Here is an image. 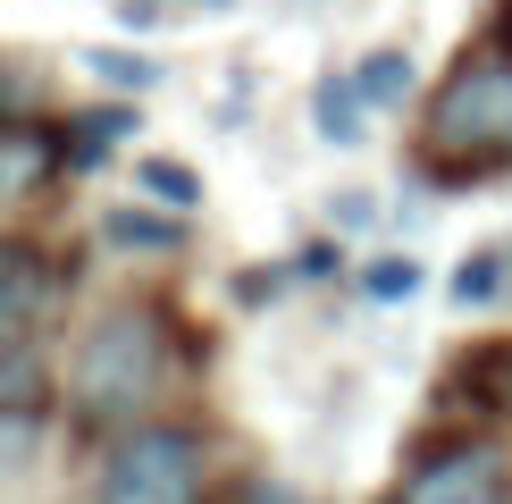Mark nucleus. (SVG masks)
Listing matches in <instances>:
<instances>
[{
	"instance_id": "nucleus-1",
	"label": "nucleus",
	"mask_w": 512,
	"mask_h": 504,
	"mask_svg": "<svg viewBox=\"0 0 512 504\" xmlns=\"http://www.w3.org/2000/svg\"><path fill=\"white\" fill-rule=\"evenodd\" d=\"M429 152L445 177H487L512 160V51H462L429 101Z\"/></svg>"
},
{
	"instance_id": "nucleus-2",
	"label": "nucleus",
	"mask_w": 512,
	"mask_h": 504,
	"mask_svg": "<svg viewBox=\"0 0 512 504\" xmlns=\"http://www.w3.org/2000/svg\"><path fill=\"white\" fill-rule=\"evenodd\" d=\"M202 496V437L177 420L126 429L101 462V504H194Z\"/></svg>"
},
{
	"instance_id": "nucleus-3",
	"label": "nucleus",
	"mask_w": 512,
	"mask_h": 504,
	"mask_svg": "<svg viewBox=\"0 0 512 504\" xmlns=\"http://www.w3.org/2000/svg\"><path fill=\"white\" fill-rule=\"evenodd\" d=\"M152 378H160V328L143 311L93 320V336L76 353V404L84 412H135L152 395Z\"/></svg>"
},
{
	"instance_id": "nucleus-4",
	"label": "nucleus",
	"mask_w": 512,
	"mask_h": 504,
	"mask_svg": "<svg viewBox=\"0 0 512 504\" xmlns=\"http://www.w3.org/2000/svg\"><path fill=\"white\" fill-rule=\"evenodd\" d=\"M403 504H504V454L496 446H454L403 488Z\"/></svg>"
},
{
	"instance_id": "nucleus-5",
	"label": "nucleus",
	"mask_w": 512,
	"mask_h": 504,
	"mask_svg": "<svg viewBox=\"0 0 512 504\" xmlns=\"http://www.w3.org/2000/svg\"><path fill=\"white\" fill-rule=\"evenodd\" d=\"M42 303H51V269H42L26 244H0V320L17 328V320H34Z\"/></svg>"
},
{
	"instance_id": "nucleus-6",
	"label": "nucleus",
	"mask_w": 512,
	"mask_h": 504,
	"mask_svg": "<svg viewBox=\"0 0 512 504\" xmlns=\"http://www.w3.org/2000/svg\"><path fill=\"white\" fill-rule=\"evenodd\" d=\"M361 110H370V101H361L353 76H328L311 93V118H319V135H328V143H361Z\"/></svg>"
},
{
	"instance_id": "nucleus-7",
	"label": "nucleus",
	"mask_w": 512,
	"mask_h": 504,
	"mask_svg": "<svg viewBox=\"0 0 512 504\" xmlns=\"http://www.w3.org/2000/svg\"><path fill=\"white\" fill-rule=\"evenodd\" d=\"M42 168H51V143H42V135H26V126H0V202H9V194H26Z\"/></svg>"
},
{
	"instance_id": "nucleus-8",
	"label": "nucleus",
	"mask_w": 512,
	"mask_h": 504,
	"mask_svg": "<svg viewBox=\"0 0 512 504\" xmlns=\"http://www.w3.org/2000/svg\"><path fill=\"white\" fill-rule=\"evenodd\" d=\"M353 84H361L370 110H395V101L412 93V51H370V59L353 68Z\"/></svg>"
},
{
	"instance_id": "nucleus-9",
	"label": "nucleus",
	"mask_w": 512,
	"mask_h": 504,
	"mask_svg": "<svg viewBox=\"0 0 512 504\" xmlns=\"http://www.w3.org/2000/svg\"><path fill=\"white\" fill-rule=\"evenodd\" d=\"M110 244H126V252H177L185 244V227L177 219H152V210H110Z\"/></svg>"
},
{
	"instance_id": "nucleus-10",
	"label": "nucleus",
	"mask_w": 512,
	"mask_h": 504,
	"mask_svg": "<svg viewBox=\"0 0 512 504\" xmlns=\"http://www.w3.org/2000/svg\"><path fill=\"white\" fill-rule=\"evenodd\" d=\"M135 185H143V194H160V202H202V177H194V168H177V160H135Z\"/></svg>"
},
{
	"instance_id": "nucleus-11",
	"label": "nucleus",
	"mask_w": 512,
	"mask_h": 504,
	"mask_svg": "<svg viewBox=\"0 0 512 504\" xmlns=\"http://www.w3.org/2000/svg\"><path fill=\"white\" fill-rule=\"evenodd\" d=\"M361 294H370V303H412L420 294V261L412 252H403V261H370L361 269Z\"/></svg>"
},
{
	"instance_id": "nucleus-12",
	"label": "nucleus",
	"mask_w": 512,
	"mask_h": 504,
	"mask_svg": "<svg viewBox=\"0 0 512 504\" xmlns=\"http://www.w3.org/2000/svg\"><path fill=\"white\" fill-rule=\"evenodd\" d=\"M496 294H504V261H496V252H471V261L454 269V303L479 311V303H496Z\"/></svg>"
},
{
	"instance_id": "nucleus-13",
	"label": "nucleus",
	"mask_w": 512,
	"mask_h": 504,
	"mask_svg": "<svg viewBox=\"0 0 512 504\" xmlns=\"http://www.w3.org/2000/svg\"><path fill=\"white\" fill-rule=\"evenodd\" d=\"M84 68H93V76H110V84H126V93H143V84H160V68H152L143 51H101V42L84 51Z\"/></svg>"
},
{
	"instance_id": "nucleus-14",
	"label": "nucleus",
	"mask_w": 512,
	"mask_h": 504,
	"mask_svg": "<svg viewBox=\"0 0 512 504\" xmlns=\"http://www.w3.org/2000/svg\"><path fill=\"white\" fill-rule=\"evenodd\" d=\"M244 504H303V496H294L286 479H252V488H244Z\"/></svg>"
},
{
	"instance_id": "nucleus-15",
	"label": "nucleus",
	"mask_w": 512,
	"mask_h": 504,
	"mask_svg": "<svg viewBox=\"0 0 512 504\" xmlns=\"http://www.w3.org/2000/svg\"><path fill=\"white\" fill-rule=\"evenodd\" d=\"M370 219H378L370 194H345V202H336V227H370Z\"/></svg>"
},
{
	"instance_id": "nucleus-16",
	"label": "nucleus",
	"mask_w": 512,
	"mask_h": 504,
	"mask_svg": "<svg viewBox=\"0 0 512 504\" xmlns=\"http://www.w3.org/2000/svg\"><path fill=\"white\" fill-rule=\"evenodd\" d=\"M487 387H496V395H504V412H512V345L496 353V362H487Z\"/></svg>"
},
{
	"instance_id": "nucleus-17",
	"label": "nucleus",
	"mask_w": 512,
	"mask_h": 504,
	"mask_svg": "<svg viewBox=\"0 0 512 504\" xmlns=\"http://www.w3.org/2000/svg\"><path fill=\"white\" fill-rule=\"evenodd\" d=\"M9 353H17V328H9V320H0V362H9Z\"/></svg>"
}]
</instances>
